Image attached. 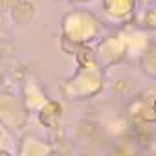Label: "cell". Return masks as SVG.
<instances>
[{"label": "cell", "instance_id": "6da1fadb", "mask_svg": "<svg viewBox=\"0 0 156 156\" xmlns=\"http://www.w3.org/2000/svg\"><path fill=\"white\" fill-rule=\"evenodd\" d=\"M154 110H156V101H154Z\"/></svg>", "mask_w": 156, "mask_h": 156}]
</instances>
